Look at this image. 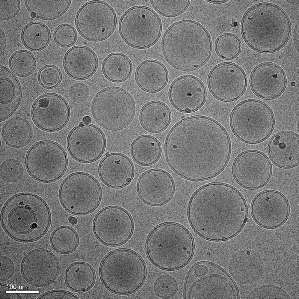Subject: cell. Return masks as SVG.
<instances>
[{
    "instance_id": "cell-1",
    "label": "cell",
    "mask_w": 299,
    "mask_h": 299,
    "mask_svg": "<svg viewBox=\"0 0 299 299\" xmlns=\"http://www.w3.org/2000/svg\"><path fill=\"white\" fill-rule=\"evenodd\" d=\"M165 155L177 174L193 181L207 180L221 172L229 160L231 145L225 129L203 116L182 119L166 138Z\"/></svg>"
},
{
    "instance_id": "cell-2",
    "label": "cell",
    "mask_w": 299,
    "mask_h": 299,
    "mask_svg": "<svg viewBox=\"0 0 299 299\" xmlns=\"http://www.w3.org/2000/svg\"><path fill=\"white\" fill-rule=\"evenodd\" d=\"M187 213L190 225L197 234L208 240L220 241L241 231L247 220L248 209L244 198L236 188L213 182L194 192Z\"/></svg>"
},
{
    "instance_id": "cell-3",
    "label": "cell",
    "mask_w": 299,
    "mask_h": 299,
    "mask_svg": "<svg viewBox=\"0 0 299 299\" xmlns=\"http://www.w3.org/2000/svg\"><path fill=\"white\" fill-rule=\"evenodd\" d=\"M161 48L166 60L172 67L190 71L200 68L208 60L212 44L203 26L195 21L184 20L168 28L162 38Z\"/></svg>"
},
{
    "instance_id": "cell-4",
    "label": "cell",
    "mask_w": 299,
    "mask_h": 299,
    "mask_svg": "<svg viewBox=\"0 0 299 299\" xmlns=\"http://www.w3.org/2000/svg\"><path fill=\"white\" fill-rule=\"evenodd\" d=\"M289 18L280 7L263 2L250 7L241 24L244 41L251 48L260 53L277 51L287 42L290 35Z\"/></svg>"
},
{
    "instance_id": "cell-5",
    "label": "cell",
    "mask_w": 299,
    "mask_h": 299,
    "mask_svg": "<svg viewBox=\"0 0 299 299\" xmlns=\"http://www.w3.org/2000/svg\"><path fill=\"white\" fill-rule=\"evenodd\" d=\"M1 221L6 233L18 241L29 242L42 237L49 227L51 215L45 202L30 193L17 194L4 204Z\"/></svg>"
},
{
    "instance_id": "cell-6",
    "label": "cell",
    "mask_w": 299,
    "mask_h": 299,
    "mask_svg": "<svg viewBox=\"0 0 299 299\" xmlns=\"http://www.w3.org/2000/svg\"><path fill=\"white\" fill-rule=\"evenodd\" d=\"M146 251L150 261L166 270L180 269L193 256L194 245L189 231L176 223L168 222L157 226L147 239Z\"/></svg>"
},
{
    "instance_id": "cell-7",
    "label": "cell",
    "mask_w": 299,
    "mask_h": 299,
    "mask_svg": "<svg viewBox=\"0 0 299 299\" xmlns=\"http://www.w3.org/2000/svg\"><path fill=\"white\" fill-rule=\"evenodd\" d=\"M99 274L104 285L110 291L128 295L138 290L145 279L146 268L142 257L134 251L121 248L107 254L101 261Z\"/></svg>"
},
{
    "instance_id": "cell-8",
    "label": "cell",
    "mask_w": 299,
    "mask_h": 299,
    "mask_svg": "<svg viewBox=\"0 0 299 299\" xmlns=\"http://www.w3.org/2000/svg\"><path fill=\"white\" fill-rule=\"evenodd\" d=\"M232 132L246 143L255 144L267 138L274 126L273 113L269 107L260 101L248 99L238 104L231 114Z\"/></svg>"
},
{
    "instance_id": "cell-9",
    "label": "cell",
    "mask_w": 299,
    "mask_h": 299,
    "mask_svg": "<svg viewBox=\"0 0 299 299\" xmlns=\"http://www.w3.org/2000/svg\"><path fill=\"white\" fill-rule=\"evenodd\" d=\"M186 298H238L236 286L219 267L207 262L195 264L189 272L185 287Z\"/></svg>"
},
{
    "instance_id": "cell-10",
    "label": "cell",
    "mask_w": 299,
    "mask_h": 299,
    "mask_svg": "<svg viewBox=\"0 0 299 299\" xmlns=\"http://www.w3.org/2000/svg\"><path fill=\"white\" fill-rule=\"evenodd\" d=\"M91 110L96 123L108 130H121L129 125L135 115V105L131 95L121 88L110 87L98 92Z\"/></svg>"
},
{
    "instance_id": "cell-11",
    "label": "cell",
    "mask_w": 299,
    "mask_h": 299,
    "mask_svg": "<svg viewBox=\"0 0 299 299\" xmlns=\"http://www.w3.org/2000/svg\"><path fill=\"white\" fill-rule=\"evenodd\" d=\"M120 34L125 42L137 49L154 45L161 34L162 24L158 15L151 9L137 6L127 10L120 20Z\"/></svg>"
},
{
    "instance_id": "cell-12",
    "label": "cell",
    "mask_w": 299,
    "mask_h": 299,
    "mask_svg": "<svg viewBox=\"0 0 299 299\" xmlns=\"http://www.w3.org/2000/svg\"><path fill=\"white\" fill-rule=\"evenodd\" d=\"M100 185L91 175L84 172L73 173L62 183L59 196L67 211L74 215H84L95 210L102 197Z\"/></svg>"
},
{
    "instance_id": "cell-13",
    "label": "cell",
    "mask_w": 299,
    "mask_h": 299,
    "mask_svg": "<svg viewBox=\"0 0 299 299\" xmlns=\"http://www.w3.org/2000/svg\"><path fill=\"white\" fill-rule=\"evenodd\" d=\"M27 169L35 180L50 182L60 178L65 173L68 159L63 148L53 141L45 140L33 145L25 158Z\"/></svg>"
},
{
    "instance_id": "cell-14",
    "label": "cell",
    "mask_w": 299,
    "mask_h": 299,
    "mask_svg": "<svg viewBox=\"0 0 299 299\" xmlns=\"http://www.w3.org/2000/svg\"><path fill=\"white\" fill-rule=\"evenodd\" d=\"M117 19L111 7L105 2L94 0L84 4L75 18L76 27L86 39L99 41L108 38L114 32Z\"/></svg>"
},
{
    "instance_id": "cell-15",
    "label": "cell",
    "mask_w": 299,
    "mask_h": 299,
    "mask_svg": "<svg viewBox=\"0 0 299 299\" xmlns=\"http://www.w3.org/2000/svg\"><path fill=\"white\" fill-rule=\"evenodd\" d=\"M134 224L130 214L124 209L109 206L100 211L93 224L96 237L104 244L111 246L121 245L131 237Z\"/></svg>"
},
{
    "instance_id": "cell-16",
    "label": "cell",
    "mask_w": 299,
    "mask_h": 299,
    "mask_svg": "<svg viewBox=\"0 0 299 299\" xmlns=\"http://www.w3.org/2000/svg\"><path fill=\"white\" fill-rule=\"evenodd\" d=\"M272 173L270 162L261 152L251 150L239 154L235 159L232 167L233 176L243 187L254 190L265 185Z\"/></svg>"
},
{
    "instance_id": "cell-17",
    "label": "cell",
    "mask_w": 299,
    "mask_h": 299,
    "mask_svg": "<svg viewBox=\"0 0 299 299\" xmlns=\"http://www.w3.org/2000/svg\"><path fill=\"white\" fill-rule=\"evenodd\" d=\"M209 89L217 99L231 102L240 98L244 92L247 78L242 69L235 64H219L210 72L207 79Z\"/></svg>"
},
{
    "instance_id": "cell-18",
    "label": "cell",
    "mask_w": 299,
    "mask_h": 299,
    "mask_svg": "<svg viewBox=\"0 0 299 299\" xmlns=\"http://www.w3.org/2000/svg\"><path fill=\"white\" fill-rule=\"evenodd\" d=\"M105 137L102 131L90 124H81L70 131L67 139V148L71 156L84 163L94 162L104 153Z\"/></svg>"
},
{
    "instance_id": "cell-19",
    "label": "cell",
    "mask_w": 299,
    "mask_h": 299,
    "mask_svg": "<svg viewBox=\"0 0 299 299\" xmlns=\"http://www.w3.org/2000/svg\"><path fill=\"white\" fill-rule=\"evenodd\" d=\"M252 216L259 226L274 229L286 221L290 213L288 200L281 193L269 190L261 192L253 199L251 205Z\"/></svg>"
},
{
    "instance_id": "cell-20",
    "label": "cell",
    "mask_w": 299,
    "mask_h": 299,
    "mask_svg": "<svg viewBox=\"0 0 299 299\" xmlns=\"http://www.w3.org/2000/svg\"><path fill=\"white\" fill-rule=\"evenodd\" d=\"M32 116L35 124L41 129L53 132L63 128L70 116L69 106L65 100L53 93L44 94L35 101Z\"/></svg>"
},
{
    "instance_id": "cell-21",
    "label": "cell",
    "mask_w": 299,
    "mask_h": 299,
    "mask_svg": "<svg viewBox=\"0 0 299 299\" xmlns=\"http://www.w3.org/2000/svg\"><path fill=\"white\" fill-rule=\"evenodd\" d=\"M59 268L56 256L50 251L42 248L28 253L21 265L22 272L25 279L32 285L38 287L53 283L58 276Z\"/></svg>"
},
{
    "instance_id": "cell-22",
    "label": "cell",
    "mask_w": 299,
    "mask_h": 299,
    "mask_svg": "<svg viewBox=\"0 0 299 299\" xmlns=\"http://www.w3.org/2000/svg\"><path fill=\"white\" fill-rule=\"evenodd\" d=\"M138 194L145 203L160 206L168 202L172 197L175 185L171 176L166 171L153 169L143 173L137 184Z\"/></svg>"
},
{
    "instance_id": "cell-23",
    "label": "cell",
    "mask_w": 299,
    "mask_h": 299,
    "mask_svg": "<svg viewBox=\"0 0 299 299\" xmlns=\"http://www.w3.org/2000/svg\"><path fill=\"white\" fill-rule=\"evenodd\" d=\"M170 101L178 110L190 113L200 109L206 99V92L203 83L198 78L185 75L175 80L169 91Z\"/></svg>"
},
{
    "instance_id": "cell-24",
    "label": "cell",
    "mask_w": 299,
    "mask_h": 299,
    "mask_svg": "<svg viewBox=\"0 0 299 299\" xmlns=\"http://www.w3.org/2000/svg\"><path fill=\"white\" fill-rule=\"evenodd\" d=\"M286 74L282 69L274 63L266 62L256 66L250 78L251 88L255 94L265 100H272L280 96L285 89Z\"/></svg>"
},
{
    "instance_id": "cell-25",
    "label": "cell",
    "mask_w": 299,
    "mask_h": 299,
    "mask_svg": "<svg viewBox=\"0 0 299 299\" xmlns=\"http://www.w3.org/2000/svg\"><path fill=\"white\" fill-rule=\"evenodd\" d=\"M228 268L230 275L235 281L242 285H250L256 282L262 277L264 263L257 252L244 249L233 255Z\"/></svg>"
},
{
    "instance_id": "cell-26",
    "label": "cell",
    "mask_w": 299,
    "mask_h": 299,
    "mask_svg": "<svg viewBox=\"0 0 299 299\" xmlns=\"http://www.w3.org/2000/svg\"><path fill=\"white\" fill-rule=\"evenodd\" d=\"M98 173L102 181L114 188H122L132 180L134 170L130 159L124 155L112 153L107 155L101 161Z\"/></svg>"
},
{
    "instance_id": "cell-27",
    "label": "cell",
    "mask_w": 299,
    "mask_h": 299,
    "mask_svg": "<svg viewBox=\"0 0 299 299\" xmlns=\"http://www.w3.org/2000/svg\"><path fill=\"white\" fill-rule=\"evenodd\" d=\"M299 137L294 132L284 131L271 138L267 152L272 162L283 168H293L299 162Z\"/></svg>"
},
{
    "instance_id": "cell-28",
    "label": "cell",
    "mask_w": 299,
    "mask_h": 299,
    "mask_svg": "<svg viewBox=\"0 0 299 299\" xmlns=\"http://www.w3.org/2000/svg\"><path fill=\"white\" fill-rule=\"evenodd\" d=\"M63 65L70 77L77 80H84L90 77L95 72L98 66L97 58L90 48L84 46H76L66 53Z\"/></svg>"
},
{
    "instance_id": "cell-29",
    "label": "cell",
    "mask_w": 299,
    "mask_h": 299,
    "mask_svg": "<svg viewBox=\"0 0 299 299\" xmlns=\"http://www.w3.org/2000/svg\"><path fill=\"white\" fill-rule=\"evenodd\" d=\"M20 86L16 77L8 69L0 68V120L6 119L15 111L21 100Z\"/></svg>"
},
{
    "instance_id": "cell-30",
    "label": "cell",
    "mask_w": 299,
    "mask_h": 299,
    "mask_svg": "<svg viewBox=\"0 0 299 299\" xmlns=\"http://www.w3.org/2000/svg\"><path fill=\"white\" fill-rule=\"evenodd\" d=\"M168 78V72L164 66L154 60H147L141 63L135 74L136 81L138 86L150 93L162 90L166 85Z\"/></svg>"
},
{
    "instance_id": "cell-31",
    "label": "cell",
    "mask_w": 299,
    "mask_h": 299,
    "mask_svg": "<svg viewBox=\"0 0 299 299\" xmlns=\"http://www.w3.org/2000/svg\"><path fill=\"white\" fill-rule=\"evenodd\" d=\"M140 122L147 131L158 133L164 130L169 125L171 114L168 107L164 103L154 101L145 105L141 110Z\"/></svg>"
},
{
    "instance_id": "cell-32",
    "label": "cell",
    "mask_w": 299,
    "mask_h": 299,
    "mask_svg": "<svg viewBox=\"0 0 299 299\" xmlns=\"http://www.w3.org/2000/svg\"><path fill=\"white\" fill-rule=\"evenodd\" d=\"M4 141L14 148H21L28 145L33 135L32 128L26 119L20 117L13 118L8 120L2 129Z\"/></svg>"
},
{
    "instance_id": "cell-33",
    "label": "cell",
    "mask_w": 299,
    "mask_h": 299,
    "mask_svg": "<svg viewBox=\"0 0 299 299\" xmlns=\"http://www.w3.org/2000/svg\"><path fill=\"white\" fill-rule=\"evenodd\" d=\"M161 147L159 141L151 135H144L136 138L133 142L131 152L137 164L148 166L156 162L161 154Z\"/></svg>"
},
{
    "instance_id": "cell-34",
    "label": "cell",
    "mask_w": 299,
    "mask_h": 299,
    "mask_svg": "<svg viewBox=\"0 0 299 299\" xmlns=\"http://www.w3.org/2000/svg\"><path fill=\"white\" fill-rule=\"evenodd\" d=\"M95 279L94 271L88 264L77 262L70 265L67 269L65 280L68 286L77 292H83L90 289Z\"/></svg>"
},
{
    "instance_id": "cell-35",
    "label": "cell",
    "mask_w": 299,
    "mask_h": 299,
    "mask_svg": "<svg viewBox=\"0 0 299 299\" xmlns=\"http://www.w3.org/2000/svg\"><path fill=\"white\" fill-rule=\"evenodd\" d=\"M132 67L131 62L126 55L119 53L108 55L102 65L105 77L110 81L116 82H122L130 76Z\"/></svg>"
},
{
    "instance_id": "cell-36",
    "label": "cell",
    "mask_w": 299,
    "mask_h": 299,
    "mask_svg": "<svg viewBox=\"0 0 299 299\" xmlns=\"http://www.w3.org/2000/svg\"><path fill=\"white\" fill-rule=\"evenodd\" d=\"M71 0H26V6L30 13L36 17L45 20H52L62 15L67 10Z\"/></svg>"
},
{
    "instance_id": "cell-37",
    "label": "cell",
    "mask_w": 299,
    "mask_h": 299,
    "mask_svg": "<svg viewBox=\"0 0 299 299\" xmlns=\"http://www.w3.org/2000/svg\"><path fill=\"white\" fill-rule=\"evenodd\" d=\"M51 34L48 27L39 22H33L24 28L21 34L22 42L28 49L34 51L41 50L49 43Z\"/></svg>"
},
{
    "instance_id": "cell-38",
    "label": "cell",
    "mask_w": 299,
    "mask_h": 299,
    "mask_svg": "<svg viewBox=\"0 0 299 299\" xmlns=\"http://www.w3.org/2000/svg\"><path fill=\"white\" fill-rule=\"evenodd\" d=\"M52 247L57 252L68 254L74 251L77 247L79 238L75 230L67 226H62L56 229L51 238Z\"/></svg>"
},
{
    "instance_id": "cell-39",
    "label": "cell",
    "mask_w": 299,
    "mask_h": 299,
    "mask_svg": "<svg viewBox=\"0 0 299 299\" xmlns=\"http://www.w3.org/2000/svg\"><path fill=\"white\" fill-rule=\"evenodd\" d=\"M36 62L32 54L26 50L15 52L9 61L10 67L13 73L20 77L27 76L35 69Z\"/></svg>"
},
{
    "instance_id": "cell-40",
    "label": "cell",
    "mask_w": 299,
    "mask_h": 299,
    "mask_svg": "<svg viewBox=\"0 0 299 299\" xmlns=\"http://www.w3.org/2000/svg\"><path fill=\"white\" fill-rule=\"evenodd\" d=\"M241 43L235 35L230 33L223 34L217 39L215 44L218 55L224 59L230 60L237 56L241 49Z\"/></svg>"
},
{
    "instance_id": "cell-41",
    "label": "cell",
    "mask_w": 299,
    "mask_h": 299,
    "mask_svg": "<svg viewBox=\"0 0 299 299\" xmlns=\"http://www.w3.org/2000/svg\"><path fill=\"white\" fill-rule=\"evenodd\" d=\"M189 0H151V4L155 10L166 17H174L184 12L190 4Z\"/></svg>"
},
{
    "instance_id": "cell-42",
    "label": "cell",
    "mask_w": 299,
    "mask_h": 299,
    "mask_svg": "<svg viewBox=\"0 0 299 299\" xmlns=\"http://www.w3.org/2000/svg\"><path fill=\"white\" fill-rule=\"evenodd\" d=\"M246 298L289 299L291 298L279 287L272 284H266L254 288L248 294Z\"/></svg>"
},
{
    "instance_id": "cell-43",
    "label": "cell",
    "mask_w": 299,
    "mask_h": 299,
    "mask_svg": "<svg viewBox=\"0 0 299 299\" xmlns=\"http://www.w3.org/2000/svg\"><path fill=\"white\" fill-rule=\"evenodd\" d=\"M154 292L159 297L164 298L172 297L178 289L177 282L172 276L164 274L158 277L154 285Z\"/></svg>"
},
{
    "instance_id": "cell-44",
    "label": "cell",
    "mask_w": 299,
    "mask_h": 299,
    "mask_svg": "<svg viewBox=\"0 0 299 299\" xmlns=\"http://www.w3.org/2000/svg\"><path fill=\"white\" fill-rule=\"evenodd\" d=\"M0 174L2 179L9 182L19 180L22 177L24 169L22 164L18 161L8 159L4 161L0 166Z\"/></svg>"
},
{
    "instance_id": "cell-45",
    "label": "cell",
    "mask_w": 299,
    "mask_h": 299,
    "mask_svg": "<svg viewBox=\"0 0 299 299\" xmlns=\"http://www.w3.org/2000/svg\"><path fill=\"white\" fill-rule=\"evenodd\" d=\"M40 84L47 88H53L60 83L62 75L59 69L55 66L48 65L43 67L38 74Z\"/></svg>"
},
{
    "instance_id": "cell-46",
    "label": "cell",
    "mask_w": 299,
    "mask_h": 299,
    "mask_svg": "<svg viewBox=\"0 0 299 299\" xmlns=\"http://www.w3.org/2000/svg\"><path fill=\"white\" fill-rule=\"evenodd\" d=\"M77 33L74 28L67 24L59 25L55 30L54 38L60 46L67 47L73 45L76 41Z\"/></svg>"
},
{
    "instance_id": "cell-47",
    "label": "cell",
    "mask_w": 299,
    "mask_h": 299,
    "mask_svg": "<svg viewBox=\"0 0 299 299\" xmlns=\"http://www.w3.org/2000/svg\"><path fill=\"white\" fill-rule=\"evenodd\" d=\"M20 8L19 0H0V18L8 20L15 16Z\"/></svg>"
},
{
    "instance_id": "cell-48",
    "label": "cell",
    "mask_w": 299,
    "mask_h": 299,
    "mask_svg": "<svg viewBox=\"0 0 299 299\" xmlns=\"http://www.w3.org/2000/svg\"><path fill=\"white\" fill-rule=\"evenodd\" d=\"M69 94L73 101L77 103H82L88 99L89 94L88 89L84 84L77 83L70 88Z\"/></svg>"
},
{
    "instance_id": "cell-49",
    "label": "cell",
    "mask_w": 299,
    "mask_h": 299,
    "mask_svg": "<svg viewBox=\"0 0 299 299\" xmlns=\"http://www.w3.org/2000/svg\"><path fill=\"white\" fill-rule=\"evenodd\" d=\"M0 280L6 281L12 275L14 271L13 263L11 259L4 255L0 256Z\"/></svg>"
},
{
    "instance_id": "cell-50",
    "label": "cell",
    "mask_w": 299,
    "mask_h": 299,
    "mask_svg": "<svg viewBox=\"0 0 299 299\" xmlns=\"http://www.w3.org/2000/svg\"><path fill=\"white\" fill-rule=\"evenodd\" d=\"M79 298L69 292L55 290L47 292L41 295L40 299H78Z\"/></svg>"
},
{
    "instance_id": "cell-51",
    "label": "cell",
    "mask_w": 299,
    "mask_h": 299,
    "mask_svg": "<svg viewBox=\"0 0 299 299\" xmlns=\"http://www.w3.org/2000/svg\"><path fill=\"white\" fill-rule=\"evenodd\" d=\"M8 288L7 286L1 284L0 287V298L1 299H21L20 295L17 293H7L6 289Z\"/></svg>"
},
{
    "instance_id": "cell-52",
    "label": "cell",
    "mask_w": 299,
    "mask_h": 299,
    "mask_svg": "<svg viewBox=\"0 0 299 299\" xmlns=\"http://www.w3.org/2000/svg\"><path fill=\"white\" fill-rule=\"evenodd\" d=\"M0 55H1L4 54L6 45V39L3 31L0 29Z\"/></svg>"
},
{
    "instance_id": "cell-53",
    "label": "cell",
    "mask_w": 299,
    "mask_h": 299,
    "mask_svg": "<svg viewBox=\"0 0 299 299\" xmlns=\"http://www.w3.org/2000/svg\"><path fill=\"white\" fill-rule=\"evenodd\" d=\"M298 22L297 24L295 27L294 30L293 35V39L294 44L295 45V47L297 48V49H298V40H299V34H298Z\"/></svg>"
},
{
    "instance_id": "cell-54",
    "label": "cell",
    "mask_w": 299,
    "mask_h": 299,
    "mask_svg": "<svg viewBox=\"0 0 299 299\" xmlns=\"http://www.w3.org/2000/svg\"><path fill=\"white\" fill-rule=\"evenodd\" d=\"M91 119L89 116H86L84 117L82 121L84 123L90 124L91 122Z\"/></svg>"
},
{
    "instance_id": "cell-55",
    "label": "cell",
    "mask_w": 299,
    "mask_h": 299,
    "mask_svg": "<svg viewBox=\"0 0 299 299\" xmlns=\"http://www.w3.org/2000/svg\"><path fill=\"white\" fill-rule=\"evenodd\" d=\"M206 1L215 4H220L226 2L228 1L227 0H207Z\"/></svg>"
},
{
    "instance_id": "cell-56",
    "label": "cell",
    "mask_w": 299,
    "mask_h": 299,
    "mask_svg": "<svg viewBox=\"0 0 299 299\" xmlns=\"http://www.w3.org/2000/svg\"><path fill=\"white\" fill-rule=\"evenodd\" d=\"M68 220L71 224L73 225L76 224L77 222V219L75 217L72 216L69 218Z\"/></svg>"
},
{
    "instance_id": "cell-57",
    "label": "cell",
    "mask_w": 299,
    "mask_h": 299,
    "mask_svg": "<svg viewBox=\"0 0 299 299\" xmlns=\"http://www.w3.org/2000/svg\"><path fill=\"white\" fill-rule=\"evenodd\" d=\"M30 15L32 18H34L35 17H36V14L34 13H31Z\"/></svg>"
}]
</instances>
